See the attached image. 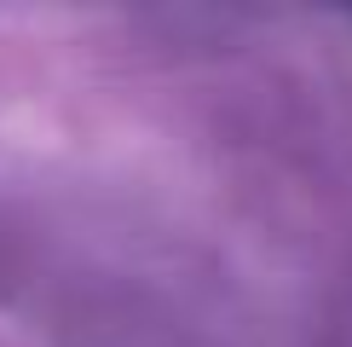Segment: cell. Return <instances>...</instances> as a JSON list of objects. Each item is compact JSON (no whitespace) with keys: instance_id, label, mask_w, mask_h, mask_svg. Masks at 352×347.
I'll return each instance as SVG.
<instances>
[{"instance_id":"cell-1","label":"cell","mask_w":352,"mask_h":347,"mask_svg":"<svg viewBox=\"0 0 352 347\" xmlns=\"http://www.w3.org/2000/svg\"><path fill=\"white\" fill-rule=\"evenodd\" d=\"M0 347H41V341L29 336V330H23L12 313H0Z\"/></svg>"}]
</instances>
